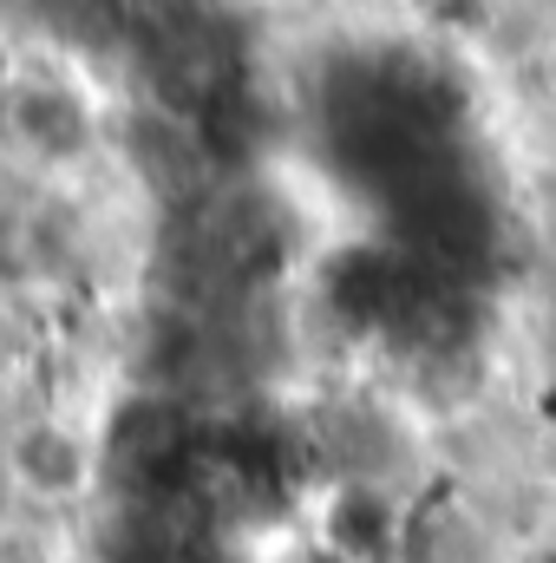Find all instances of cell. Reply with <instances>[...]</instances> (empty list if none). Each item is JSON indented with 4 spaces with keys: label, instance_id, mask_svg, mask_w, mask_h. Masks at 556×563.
I'll use <instances>...</instances> for the list:
<instances>
[{
    "label": "cell",
    "instance_id": "obj_1",
    "mask_svg": "<svg viewBox=\"0 0 556 563\" xmlns=\"http://www.w3.org/2000/svg\"><path fill=\"white\" fill-rule=\"evenodd\" d=\"M537 86L556 99V33H544V40H537Z\"/></svg>",
    "mask_w": 556,
    "mask_h": 563
}]
</instances>
